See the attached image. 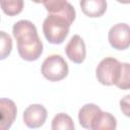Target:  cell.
<instances>
[{"label":"cell","mask_w":130,"mask_h":130,"mask_svg":"<svg viewBox=\"0 0 130 130\" xmlns=\"http://www.w3.org/2000/svg\"><path fill=\"white\" fill-rule=\"evenodd\" d=\"M117 1L120 3H124V4H128L130 2V0H117Z\"/></svg>","instance_id":"cell-17"},{"label":"cell","mask_w":130,"mask_h":130,"mask_svg":"<svg viewBox=\"0 0 130 130\" xmlns=\"http://www.w3.org/2000/svg\"><path fill=\"white\" fill-rule=\"evenodd\" d=\"M130 67L128 63H121L113 57L104 58L95 69L98 81L104 85H113L121 89H128L130 86Z\"/></svg>","instance_id":"cell-3"},{"label":"cell","mask_w":130,"mask_h":130,"mask_svg":"<svg viewBox=\"0 0 130 130\" xmlns=\"http://www.w3.org/2000/svg\"><path fill=\"white\" fill-rule=\"evenodd\" d=\"M82 12L88 17H100L107 10L106 0H80Z\"/></svg>","instance_id":"cell-10"},{"label":"cell","mask_w":130,"mask_h":130,"mask_svg":"<svg viewBox=\"0 0 130 130\" xmlns=\"http://www.w3.org/2000/svg\"><path fill=\"white\" fill-rule=\"evenodd\" d=\"M110 45L116 50H126L130 45L129 39V25L121 22L114 24L108 35Z\"/></svg>","instance_id":"cell-5"},{"label":"cell","mask_w":130,"mask_h":130,"mask_svg":"<svg viewBox=\"0 0 130 130\" xmlns=\"http://www.w3.org/2000/svg\"><path fill=\"white\" fill-rule=\"evenodd\" d=\"M49 13H56L61 11L67 5V0H43L42 2Z\"/></svg>","instance_id":"cell-15"},{"label":"cell","mask_w":130,"mask_h":130,"mask_svg":"<svg viewBox=\"0 0 130 130\" xmlns=\"http://www.w3.org/2000/svg\"><path fill=\"white\" fill-rule=\"evenodd\" d=\"M53 130H73L74 123L71 117L65 113L57 114L52 121Z\"/></svg>","instance_id":"cell-12"},{"label":"cell","mask_w":130,"mask_h":130,"mask_svg":"<svg viewBox=\"0 0 130 130\" xmlns=\"http://www.w3.org/2000/svg\"><path fill=\"white\" fill-rule=\"evenodd\" d=\"M101 112H102L101 108L94 104L84 105L78 112L79 124L85 129H91L92 125L96 121Z\"/></svg>","instance_id":"cell-9"},{"label":"cell","mask_w":130,"mask_h":130,"mask_svg":"<svg viewBox=\"0 0 130 130\" xmlns=\"http://www.w3.org/2000/svg\"><path fill=\"white\" fill-rule=\"evenodd\" d=\"M12 50V40L11 37L3 31L0 30V60L6 59Z\"/></svg>","instance_id":"cell-14"},{"label":"cell","mask_w":130,"mask_h":130,"mask_svg":"<svg viewBox=\"0 0 130 130\" xmlns=\"http://www.w3.org/2000/svg\"><path fill=\"white\" fill-rule=\"evenodd\" d=\"M12 32L17 41L19 56L25 61L38 60L43 53V43L36 25L29 20L21 19L14 23Z\"/></svg>","instance_id":"cell-1"},{"label":"cell","mask_w":130,"mask_h":130,"mask_svg":"<svg viewBox=\"0 0 130 130\" xmlns=\"http://www.w3.org/2000/svg\"><path fill=\"white\" fill-rule=\"evenodd\" d=\"M68 64L60 55L54 54L47 57L41 67L43 76L50 81H60L68 74Z\"/></svg>","instance_id":"cell-4"},{"label":"cell","mask_w":130,"mask_h":130,"mask_svg":"<svg viewBox=\"0 0 130 130\" xmlns=\"http://www.w3.org/2000/svg\"><path fill=\"white\" fill-rule=\"evenodd\" d=\"M0 7L9 16L20 13L23 9V0H0Z\"/></svg>","instance_id":"cell-13"},{"label":"cell","mask_w":130,"mask_h":130,"mask_svg":"<svg viewBox=\"0 0 130 130\" xmlns=\"http://www.w3.org/2000/svg\"><path fill=\"white\" fill-rule=\"evenodd\" d=\"M31 1H34V2H36V3H42V2H43V0H31Z\"/></svg>","instance_id":"cell-18"},{"label":"cell","mask_w":130,"mask_h":130,"mask_svg":"<svg viewBox=\"0 0 130 130\" xmlns=\"http://www.w3.org/2000/svg\"><path fill=\"white\" fill-rule=\"evenodd\" d=\"M117 127V120L116 118L108 112H101L96 121L92 125V130H112L116 129Z\"/></svg>","instance_id":"cell-11"},{"label":"cell","mask_w":130,"mask_h":130,"mask_svg":"<svg viewBox=\"0 0 130 130\" xmlns=\"http://www.w3.org/2000/svg\"><path fill=\"white\" fill-rule=\"evenodd\" d=\"M129 98H130V95L128 94V95L124 96V99H122V100L120 101V108H121V111H122L127 117L129 116V113H130V111H129Z\"/></svg>","instance_id":"cell-16"},{"label":"cell","mask_w":130,"mask_h":130,"mask_svg":"<svg viewBox=\"0 0 130 130\" xmlns=\"http://www.w3.org/2000/svg\"><path fill=\"white\" fill-rule=\"evenodd\" d=\"M47 115V110L43 105L34 104L24 110L23 122L28 128H39L44 125Z\"/></svg>","instance_id":"cell-6"},{"label":"cell","mask_w":130,"mask_h":130,"mask_svg":"<svg viewBox=\"0 0 130 130\" xmlns=\"http://www.w3.org/2000/svg\"><path fill=\"white\" fill-rule=\"evenodd\" d=\"M65 53L72 62L76 64L82 63L86 56L85 44L82 38L78 35H74L67 43L65 47Z\"/></svg>","instance_id":"cell-7"},{"label":"cell","mask_w":130,"mask_h":130,"mask_svg":"<svg viewBox=\"0 0 130 130\" xmlns=\"http://www.w3.org/2000/svg\"><path fill=\"white\" fill-rule=\"evenodd\" d=\"M17 114L16 105L12 100L0 99V130L9 129Z\"/></svg>","instance_id":"cell-8"},{"label":"cell","mask_w":130,"mask_h":130,"mask_svg":"<svg viewBox=\"0 0 130 130\" xmlns=\"http://www.w3.org/2000/svg\"><path fill=\"white\" fill-rule=\"evenodd\" d=\"M75 9L67 3L64 9L56 13H49L43 22V32L47 41L51 44L59 45L63 43L69 32V27L75 19Z\"/></svg>","instance_id":"cell-2"}]
</instances>
